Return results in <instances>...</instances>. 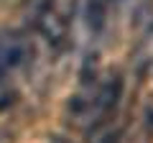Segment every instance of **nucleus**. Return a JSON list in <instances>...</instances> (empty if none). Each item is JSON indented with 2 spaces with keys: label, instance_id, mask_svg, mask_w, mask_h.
<instances>
[{
  "label": "nucleus",
  "instance_id": "nucleus-1",
  "mask_svg": "<svg viewBox=\"0 0 153 143\" xmlns=\"http://www.w3.org/2000/svg\"><path fill=\"white\" fill-rule=\"evenodd\" d=\"M120 95H123V79L117 74H110L102 82H97L94 87L71 97L69 115L74 118L76 125L92 128L97 123H105L115 112V107L120 102Z\"/></svg>",
  "mask_w": 153,
  "mask_h": 143
},
{
  "label": "nucleus",
  "instance_id": "nucleus-4",
  "mask_svg": "<svg viewBox=\"0 0 153 143\" xmlns=\"http://www.w3.org/2000/svg\"><path fill=\"white\" fill-rule=\"evenodd\" d=\"M107 3H110V5H112V3H120V0H107Z\"/></svg>",
  "mask_w": 153,
  "mask_h": 143
},
{
  "label": "nucleus",
  "instance_id": "nucleus-3",
  "mask_svg": "<svg viewBox=\"0 0 153 143\" xmlns=\"http://www.w3.org/2000/svg\"><path fill=\"white\" fill-rule=\"evenodd\" d=\"M28 61V41L21 33L0 31V82Z\"/></svg>",
  "mask_w": 153,
  "mask_h": 143
},
{
  "label": "nucleus",
  "instance_id": "nucleus-2",
  "mask_svg": "<svg viewBox=\"0 0 153 143\" xmlns=\"http://www.w3.org/2000/svg\"><path fill=\"white\" fill-rule=\"evenodd\" d=\"M33 26L51 46H61L66 39V18L54 0H41L33 10Z\"/></svg>",
  "mask_w": 153,
  "mask_h": 143
}]
</instances>
